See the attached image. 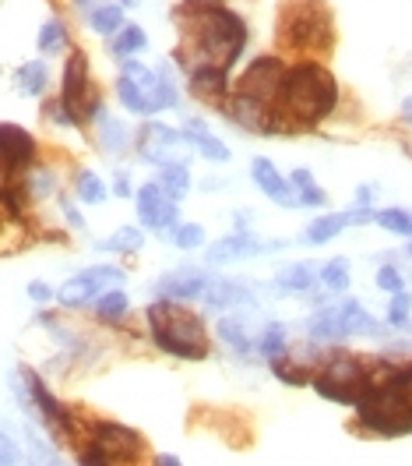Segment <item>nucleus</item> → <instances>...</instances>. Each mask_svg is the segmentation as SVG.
I'll use <instances>...</instances> for the list:
<instances>
[{
  "label": "nucleus",
  "mask_w": 412,
  "mask_h": 466,
  "mask_svg": "<svg viewBox=\"0 0 412 466\" xmlns=\"http://www.w3.org/2000/svg\"><path fill=\"white\" fill-rule=\"evenodd\" d=\"M289 184H292L296 191H303V188H314L317 180H314V173H311V170L296 167V170H292V173H289Z\"/></svg>",
  "instance_id": "48"
},
{
  "label": "nucleus",
  "mask_w": 412,
  "mask_h": 466,
  "mask_svg": "<svg viewBox=\"0 0 412 466\" xmlns=\"http://www.w3.org/2000/svg\"><path fill=\"white\" fill-rule=\"evenodd\" d=\"M409 240H412V212H409Z\"/></svg>",
  "instance_id": "57"
},
{
  "label": "nucleus",
  "mask_w": 412,
  "mask_h": 466,
  "mask_svg": "<svg viewBox=\"0 0 412 466\" xmlns=\"http://www.w3.org/2000/svg\"><path fill=\"white\" fill-rule=\"evenodd\" d=\"M300 195V209H324L328 205V195L321 191V188H303V191H296Z\"/></svg>",
  "instance_id": "46"
},
{
  "label": "nucleus",
  "mask_w": 412,
  "mask_h": 466,
  "mask_svg": "<svg viewBox=\"0 0 412 466\" xmlns=\"http://www.w3.org/2000/svg\"><path fill=\"white\" fill-rule=\"evenodd\" d=\"M374 223H378L380 230L409 237V212L406 209H380V212H374Z\"/></svg>",
  "instance_id": "40"
},
{
  "label": "nucleus",
  "mask_w": 412,
  "mask_h": 466,
  "mask_svg": "<svg viewBox=\"0 0 412 466\" xmlns=\"http://www.w3.org/2000/svg\"><path fill=\"white\" fill-rule=\"evenodd\" d=\"M402 121H406V124H412V96H406V100H402Z\"/></svg>",
  "instance_id": "54"
},
{
  "label": "nucleus",
  "mask_w": 412,
  "mask_h": 466,
  "mask_svg": "<svg viewBox=\"0 0 412 466\" xmlns=\"http://www.w3.org/2000/svg\"><path fill=\"white\" fill-rule=\"evenodd\" d=\"M156 466H184V463H180V460H177L173 452H158V456H156Z\"/></svg>",
  "instance_id": "53"
},
{
  "label": "nucleus",
  "mask_w": 412,
  "mask_h": 466,
  "mask_svg": "<svg viewBox=\"0 0 412 466\" xmlns=\"http://www.w3.org/2000/svg\"><path fill=\"white\" fill-rule=\"evenodd\" d=\"M18 463H22V449H18V442H14L7 432H0V466H18Z\"/></svg>",
  "instance_id": "45"
},
{
  "label": "nucleus",
  "mask_w": 412,
  "mask_h": 466,
  "mask_svg": "<svg viewBox=\"0 0 412 466\" xmlns=\"http://www.w3.org/2000/svg\"><path fill=\"white\" fill-rule=\"evenodd\" d=\"M74 191H78V201H85V205H102V201L110 199V188H106V180L92 173V170H78V177H74Z\"/></svg>",
  "instance_id": "32"
},
{
  "label": "nucleus",
  "mask_w": 412,
  "mask_h": 466,
  "mask_svg": "<svg viewBox=\"0 0 412 466\" xmlns=\"http://www.w3.org/2000/svg\"><path fill=\"white\" fill-rule=\"evenodd\" d=\"M35 46H39L43 57L63 53V50H67V25H63L61 18H46L39 35H35Z\"/></svg>",
  "instance_id": "30"
},
{
  "label": "nucleus",
  "mask_w": 412,
  "mask_h": 466,
  "mask_svg": "<svg viewBox=\"0 0 412 466\" xmlns=\"http://www.w3.org/2000/svg\"><path fill=\"white\" fill-rule=\"evenodd\" d=\"M166 240H169V244H177L180 251H194V248H201V244H205V227H201V223H177Z\"/></svg>",
  "instance_id": "38"
},
{
  "label": "nucleus",
  "mask_w": 412,
  "mask_h": 466,
  "mask_svg": "<svg viewBox=\"0 0 412 466\" xmlns=\"http://www.w3.org/2000/svg\"><path fill=\"white\" fill-rule=\"evenodd\" d=\"M370 199H374V188L370 184H363V188H356V209H370Z\"/></svg>",
  "instance_id": "51"
},
{
  "label": "nucleus",
  "mask_w": 412,
  "mask_h": 466,
  "mask_svg": "<svg viewBox=\"0 0 412 466\" xmlns=\"http://www.w3.org/2000/svg\"><path fill=\"white\" fill-rule=\"evenodd\" d=\"M370 219H374V212L370 209H356V205L349 212H324V216H317L314 223L300 233V240L317 248V244H328V240L342 237V230H349V227H359V223H370Z\"/></svg>",
  "instance_id": "17"
},
{
  "label": "nucleus",
  "mask_w": 412,
  "mask_h": 466,
  "mask_svg": "<svg viewBox=\"0 0 412 466\" xmlns=\"http://www.w3.org/2000/svg\"><path fill=\"white\" fill-rule=\"evenodd\" d=\"M149 333L162 354L177 361H205L208 357V329L197 311H190L180 300H152L149 311Z\"/></svg>",
  "instance_id": "4"
},
{
  "label": "nucleus",
  "mask_w": 412,
  "mask_h": 466,
  "mask_svg": "<svg viewBox=\"0 0 412 466\" xmlns=\"http://www.w3.org/2000/svg\"><path fill=\"white\" fill-rule=\"evenodd\" d=\"M275 286H279V294H289V297L311 294V286H317L314 266H307V262H289V266H283L275 272Z\"/></svg>",
  "instance_id": "23"
},
{
  "label": "nucleus",
  "mask_w": 412,
  "mask_h": 466,
  "mask_svg": "<svg viewBox=\"0 0 412 466\" xmlns=\"http://www.w3.org/2000/svg\"><path fill=\"white\" fill-rule=\"evenodd\" d=\"M89 25H92V33L113 39V35L124 29V7L120 4H95L92 11H89Z\"/></svg>",
  "instance_id": "28"
},
{
  "label": "nucleus",
  "mask_w": 412,
  "mask_h": 466,
  "mask_svg": "<svg viewBox=\"0 0 412 466\" xmlns=\"http://www.w3.org/2000/svg\"><path fill=\"white\" fill-rule=\"evenodd\" d=\"M307 333H311V339H317V343H342V339H346V333H342L339 307H321L317 315H311Z\"/></svg>",
  "instance_id": "27"
},
{
  "label": "nucleus",
  "mask_w": 412,
  "mask_h": 466,
  "mask_svg": "<svg viewBox=\"0 0 412 466\" xmlns=\"http://www.w3.org/2000/svg\"><path fill=\"white\" fill-rule=\"evenodd\" d=\"M254 350L264 357V361H275L285 354V329L279 322H268L261 333L254 335Z\"/></svg>",
  "instance_id": "33"
},
{
  "label": "nucleus",
  "mask_w": 412,
  "mask_h": 466,
  "mask_svg": "<svg viewBox=\"0 0 412 466\" xmlns=\"http://www.w3.org/2000/svg\"><path fill=\"white\" fill-rule=\"evenodd\" d=\"M81 466H113V463H110V460H106V456H102L95 445H89V449L81 452Z\"/></svg>",
  "instance_id": "50"
},
{
  "label": "nucleus",
  "mask_w": 412,
  "mask_h": 466,
  "mask_svg": "<svg viewBox=\"0 0 412 466\" xmlns=\"http://www.w3.org/2000/svg\"><path fill=\"white\" fill-rule=\"evenodd\" d=\"M95 248H99V251H110V255H134V251L145 248V230H138V227H120L113 237L99 240Z\"/></svg>",
  "instance_id": "29"
},
{
  "label": "nucleus",
  "mask_w": 412,
  "mask_h": 466,
  "mask_svg": "<svg viewBox=\"0 0 412 466\" xmlns=\"http://www.w3.org/2000/svg\"><path fill=\"white\" fill-rule=\"evenodd\" d=\"M409 258H412V244H409Z\"/></svg>",
  "instance_id": "58"
},
{
  "label": "nucleus",
  "mask_w": 412,
  "mask_h": 466,
  "mask_svg": "<svg viewBox=\"0 0 412 466\" xmlns=\"http://www.w3.org/2000/svg\"><path fill=\"white\" fill-rule=\"evenodd\" d=\"M216 333H219V339L233 354H251L254 350V335L244 325V315H225V318H219L216 322Z\"/></svg>",
  "instance_id": "26"
},
{
  "label": "nucleus",
  "mask_w": 412,
  "mask_h": 466,
  "mask_svg": "<svg viewBox=\"0 0 412 466\" xmlns=\"http://www.w3.org/2000/svg\"><path fill=\"white\" fill-rule=\"evenodd\" d=\"M53 188H57V177L50 173L46 167H32L29 177H25V191H29L32 199H46V195H53Z\"/></svg>",
  "instance_id": "39"
},
{
  "label": "nucleus",
  "mask_w": 412,
  "mask_h": 466,
  "mask_svg": "<svg viewBox=\"0 0 412 466\" xmlns=\"http://www.w3.org/2000/svg\"><path fill=\"white\" fill-rule=\"evenodd\" d=\"M335 106H339V82L321 61L285 64L283 89L275 100L279 131H311L335 113Z\"/></svg>",
  "instance_id": "2"
},
{
  "label": "nucleus",
  "mask_w": 412,
  "mask_h": 466,
  "mask_svg": "<svg viewBox=\"0 0 412 466\" xmlns=\"http://www.w3.org/2000/svg\"><path fill=\"white\" fill-rule=\"evenodd\" d=\"M268 364H272V371H275V378L285 382V385H307V382H311V378L303 374V367L296 371V364H289V361H285V354L283 357H275V361H268Z\"/></svg>",
  "instance_id": "42"
},
{
  "label": "nucleus",
  "mask_w": 412,
  "mask_h": 466,
  "mask_svg": "<svg viewBox=\"0 0 412 466\" xmlns=\"http://www.w3.org/2000/svg\"><path fill=\"white\" fill-rule=\"evenodd\" d=\"M145 46H149V35H145V29H141V25H127V22H124V29L113 35V43H110L113 57H120V61L134 57V53H141Z\"/></svg>",
  "instance_id": "31"
},
{
  "label": "nucleus",
  "mask_w": 412,
  "mask_h": 466,
  "mask_svg": "<svg viewBox=\"0 0 412 466\" xmlns=\"http://www.w3.org/2000/svg\"><path fill=\"white\" fill-rule=\"evenodd\" d=\"M158 184L173 195V199H180V195H187L190 191V167L187 163H169V167H158Z\"/></svg>",
  "instance_id": "37"
},
{
  "label": "nucleus",
  "mask_w": 412,
  "mask_h": 466,
  "mask_svg": "<svg viewBox=\"0 0 412 466\" xmlns=\"http://www.w3.org/2000/svg\"><path fill=\"white\" fill-rule=\"evenodd\" d=\"M43 117H50L57 128H74V117H71V110L61 102V96H57V100L43 102Z\"/></svg>",
  "instance_id": "44"
},
{
  "label": "nucleus",
  "mask_w": 412,
  "mask_h": 466,
  "mask_svg": "<svg viewBox=\"0 0 412 466\" xmlns=\"http://www.w3.org/2000/svg\"><path fill=\"white\" fill-rule=\"evenodd\" d=\"M99 149L106 152V156H124L127 145H130V131H127V124L120 117H110L106 110L99 113Z\"/></svg>",
  "instance_id": "24"
},
{
  "label": "nucleus",
  "mask_w": 412,
  "mask_h": 466,
  "mask_svg": "<svg viewBox=\"0 0 412 466\" xmlns=\"http://www.w3.org/2000/svg\"><path fill=\"white\" fill-rule=\"evenodd\" d=\"M71 4H74L78 11H85V15H89V11L95 7V0H71Z\"/></svg>",
  "instance_id": "55"
},
{
  "label": "nucleus",
  "mask_w": 412,
  "mask_h": 466,
  "mask_svg": "<svg viewBox=\"0 0 412 466\" xmlns=\"http://www.w3.org/2000/svg\"><path fill=\"white\" fill-rule=\"evenodd\" d=\"M61 102L71 110L74 124H95L99 113L106 110V106H102V96H99V89H95V82H92L85 50H71V53H67L63 82H61Z\"/></svg>",
  "instance_id": "8"
},
{
  "label": "nucleus",
  "mask_w": 412,
  "mask_h": 466,
  "mask_svg": "<svg viewBox=\"0 0 412 466\" xmlns=\"http://www.w3.org/2000/svg\"><path fill=\"white\" fill-rule=\"evenodd\" d=\"M184 134H187L190 149H194L201 160H208V163H229V156H233L229 145L208 131V124H205L201 117H187V121H184Z\"/></svg>",
  "instance_id": "20"
},
{
  "label": "nucleus",
  "mask_w": 412,
  "mask_h": 466,
  "mask_svg": "<svg viewBox=\"0 0 412 466\" xmlns=\"http://www.w3.org/2000/svg\"><path fill=\"white\" fill-rule=\"evenodd\" d=\"M130 311V300L127 294L117 286V290H106V294H99L95 297V315L102 318V322H124V315Z\"/></svg>",
  "instance_id": "34"
},
{
  "label": "nucleus",
  "mask_w": 412,
  "mask_h": 466,
  "mask_svg": "<svg viewBox=\"0 0 412 466\" xmlns=\"http://www.w3.org/2000/svg\"><path fill=\"white\" fill-rule=\"evenodd\" d=\"M208 311H233V307H254V290L240 279H212L205 290Z\"/></svg>",
  "instance_id": "19"
},
{
  "label": "nucleus",
  "mask_w": 412,
  "mask_h": 466,
  "mask_svg": "<svg viewBox=\"0 0 412 466\" xmlns=\"http://www.w3.org/2000/svg\"><path fill=\"white\" fill-rule=\"evenodd\" d=\"M212 276L201 272V268H173V272H162L156 283H152V294L158 300H201L208 290Z\"/></svg>",
  "instance_id": "15"
},
{
  "label": "nucleus",
  "mask_w": 412,
  "mask_h": 466,
  "mask_svg": "<svg viewBox=\"0 0 412 466\" xmlns=\"http://www.w3.org/2000/svg\"><path fill=\"white\" fill-rule=\"evenodd\" d=\"M251 177H254V184H257V191H261L264 199L279 201L283 209H300V195H296V188L289 184V177L279 173V167H275L272 160L257 156V160L251 163Z\"/></svg>",
  "instance_id": "18"
},
{
  "label": "nucleus",
  "mask_w": 412,
  "mask_h": 466,
  "mask_svg": "<svg viewBox=\"0 0 412 466\" xmlns=\"http://www.w3.org/2000/svg\"><path fill=\"white\" fill-rule=\"evenodd\" d=\"M134 209H138L141 227L152 233H162V237H169V230L180 219V205L158 180H149V184H141L134 191Z\"/></svg>",
  "instance_id": "12"
},
{
  "label": "nucleus",
  "mask_w": 412,
  "mask_h": 466,
  "mask_svg": "<svg viewBox=\"0 0 412 466\" xmlns=\"http://www.w3.org/2000/svg\"><path fill=\"white\" fill-rule=\"evenodd\" d=\"M138 156L152 167H169V163H187L190 156V141L184 131L169 128V124H158L149 121L141 134H138Z\"/></svg>",
  "instance_id": "10"
},
{
  "label": "nucleus",
  "mask_w": 412,
  "mask_h": 466,
  "mask_svg": "<svg viewBox=\"0 0 412 466\" xmlns=\"http://www.w3.org/2000/svg\"><path fill=\"white\" fill-rule=\"evenodd\" d=\"M378 290H384V294H402V290H406L402 272L391 266V262H384V266L378 268Z\"/></svg>",
  "instance_id": "43"
},
{
  "label": "nucleus",
  "mask_w": 412,
  "mask_h": 466,
  "mask_svg": "<svg viewBox=\"0 0 412 466\" xmlns=\"http://www.w3.org/2000/svg\"><path fill=\"white\" fill-rule=\"evenodd\" d=\"M339 318H342V333L349 335H384V325H380L378 318L359 304V300H342L339 304Z\"/></svg>",
  "instance_id": "22"
},
{
  "label": "nucleus",
  "mask_w": 412,
  "mask_h": 466,
  "mask_svg": "<svg viewBox=\"0 0 412 466\" xmlns=\"http://www.w3.org/2000/svg\"><path fill=\"white\" fill-rule=\"evenodd\" d=\"M35 167V138L18 124H0V201L18 212V191Z\"/></svg>",
  "instance_id": "6"
},
{
  "label": "nucleus",
  "mask_w": 412,
  "mask_h": 466,
  "mask_svg": "<svg viewBox=\"0 0 412 466\" xmlns=\"http://www.w3.org/2000/svg\"><path fill=\"white\" fill-rule=\"evenodd\" d=\"M117 100L127 113H138V117H152L162 110H173L180 106V89L177 82L169 78L166 67H145L141 61L127 57L120 61V78H117Z\"/></svg>",
  "instance_id": "5"
},
{
  "label": "nucleus",
  "mask_w": 412,
  "mask_h": 466,
  "mask_svg": "<svg viewBox=\"0 0 412 466\" xmlns=\"http://www.w3.org/2000/svg\"><path fill=\"white\" fill-rule=\"evenodd\" d=\"M89 434H92V445L110 463H134L145 449L141 434L127 428V424H117V421H95Z\"/></svg>",
  "instance_id": "14"
},
{
  "label": "nucleus",
  "mask_w": 412,
  "mask_h": 466,
  "mask_svg": "<svg viewBox=\"0 0 412 466\" xmlns=\"http://www.w3.org/2000/svg\"><path fill=\"white\" fill-rule=\"evenodd\" d=\"M22 378H25V389H29V403L32 410L39 413V421L46 424V428H53V432H74V424H71V413L63 410L61 403H57V396L46 389V382L35 374V371H29V367H22Z\"/></svg>",
  "instance_id": "16"
},
{
  "label": "nucleus",
  "mask_w": 412,
  "mask_h": 466,
  "mask_svg": "<svg viewBox=\"0 0 412 466\" xmlns=\"http://www.w3.org/2000/svg\"><path fill=\"white\" fill-rule=\"evenodd\" d=\"M61 212H63V219H67L74 230H85V219H81V212H78V209H74V205H71L67 199L61 201Z\"/></svg>",
  "instance_id": "49"
},
{
  "label": "nucleus",
  "mask_w": 412,
  "mask_h": 466,
  "mask_svg": "<svg viewBox=\"0 0 412 466\" xmlns=\"http://www.w3.org/2000/svg\"><path fill=\"white\" fill-rule=\"evenodd\" d=\"M409 311H412V294H391V307H388V325H395V329H409L412 325V318H409Z\"/></svg>",
  "instance_id": "41"
},
{
  "label": "nucleus",
  "mask_w": 412,
  "mask_h": 466,
  "mask_svg": "<svg viewBox=\"0 0 412 466\" xmlns=\"http://www.w3.org/2000/svg\"><path fill=\"white\" fill-rule=\"evenodd\" d=\"M317 279H321V286H324V290H331V294H346L349 290V258H331V262H324L321 272H317Z\"/></svg>",
  "instance_id": "36"
},
{
  "label": "nucleus",
  "mask_w": 412,
  "mask_h": 466,
  "mask_svg": "<svg viewBox=\"0 0 412 466\" xmlns=\"http://www.w3.org/2000/svg\"><path fill=\"white\" fill-rule=\"evenodd\" d=\"M384 382H388V389L395 393V400L402 403V410L409 413V421H412V364H406V367H388Z\"/></svg>",
  "instance_id": "35"
},
{
  "label": "nucleus",
  "mask_w": 412,
  "mask_h": 466,
  "mask_svg": "<svg viewBox=\"0 0 412 466\" xmlns=\"http://www.w3.org/2000/svg\"><path fill=\"white\" fill-rule=\"evenodd\" d=\"M124 279H127V272L120 266H106V262H102V266L81 268V272H74L61 290H57V300H61L63 307H85V304H92L99 294L124 286Z\"/></svg>",
  "instance_id": "9"
},
{
  "label": "nucleus",
  "mask_w": 412,
  "mask_h": 466,
  "mask_svg": "<svg viewBox=\"0 0 412 466\" xmlns=\"http://www.w3.org/2000/svg\"><path fill=\"white\" fill-rule=\"evenodd\" d=\"M279 46L303 61H321L335 46V18L328 0H283L279 7Z\"/></svg>",
  "instance_id": "3"
},
{
  "label": "nucleus",
  "mask_w": 412,
  "mask_h": 466,
  "mask_svg": "<svg viewBox=\"0 0 412 466\" xmlns=\"http://www.w3.org/2000/svg\"><path fill=\"white\" fill-rule=\"evenodd\" d=\"M314 393L321 400H331V403H342V406H356L363 400V393L370 389V371L359 357L352 354H335L331 361L314 371L311 378Z\"/></svg>",
  "instance_id": "7"
},
{
  "label": "nucleus",
  "mask_w": 412,
  "mask_h": 466,
  "mask_svg": "<svg viewBox=\"0 0 412 466\" xmlns=\"http://www.w3.org/2000/svg\"><path fill=\"white\" fill-rule=\"evenodd\" d=\"M113 195L130 199V180H127V173H117V180H113Z\"/></svg>",
  "instance_id": "52"
},
{
  "label": "nucleus",
  "mask_w": 412,
  "mask_h": 466,
  "mask_svg": "<svg viewBox=\"0 0 412 466\" xmlns=\"http://www.w3.org/2000/svg\"><path fill=\"white\" fill-rule=\"evenodd\" d=\"M289 240H264L254 230H233L219 237L208 251H205V262L208 266H233V262H247L257 255H268V251H283Z\"/></svg>",
  "instance_id": "13"
},
{
  "label": "nucleus",
  "mask_w": 412,
  "mask_h": 466,
  "mask_svg": "<svg viewBox=\"0 0 412 466\" xmlns=\"http://www.w3.org/2000/svg\"><path fill=\"white\" fill-rule=\"evenodd\" d=\"M120 7H138V0H120Z\"/></svg>",
  "instance_id": "56"
},
{
  "label": "nucleus",
  "mask_w": 412,
  "mask_h": 466,
  "mask_svg": "<svg viewBox=\"0 0 412 466\" xmlns=\"http://www.w3.org/2000/svg\"><path fill=\"white\" fill-rule=\"evenodd\" d=\"M57 297V290L50 286V283H43V279H32L29 283V300H35V304H46V300Z\"/></svg>",
  "instance_id": "47"
},
{
  "label": "nucleus",
  "mask_w": 412,
  "mask_h": 466,
  "mask_svg": "<svg viewBox=\"0 0 412 466\" xmlns=\"http://www.w3.org/2000/svg\"><path fill=\"white\" fill-rule=\"evenodd\" d=\"M14 89L22 92V96H43L46 89H50V64L46 61H25V64L14 71Z\"/></svg>",
  "instance_id": "25"
},
{
  "label": "nucleus",
  "mask_w": 412,
  "mask_h": 466,
  "mask_svg": "<svg viewBox=\"0 0 412 466\" xmlns=\"http://www.w3.org/2000/svg\"><path fill=\"white\" fill-rule=\"evenodd\" d=\"M187 82H190V92L197 100H208L222 106L229 100V74L225 71H216V67H194L187 71Z\"/></svg>",
  "instance_id": "21"
},
{
  "label": "nucleus",
  "mask_w": 412,
  "mask_h": 466,
  "mask_svg": "<svg viewBox=\"0 0 412 466\" xmlns=\"http://www.w3.org/2000/svg\"><path fill=\"white\" fill-rule=\"evenodd\" d=\"M285 78V61L283 57H254L251 64L244 67V74L236 78V89L233 92H244L251 100L264 102L275 110V100H279V89H283Z\"/></svg>",
  "instance_id": "11"
},
{
  "label": "nucleus",
  "mask_w": 412,
  "mask_h": 466,
  "mask_svg": "<svg viewBox=\"0 0 412 466\" xmlns=\"http://www.w3.org/2000/svg\"><path fill=\"white\" fill-rule=\"evenodd\" d=\"M180 33H184V50H180V67H216V71H233V64L244 57L247 46V22L225 7L219 0H187L177 11Z\"/></svg>",
  "instance_id": "1"
}]
</instances>
